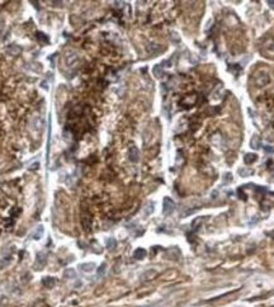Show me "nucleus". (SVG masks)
I'll return each mask as SVG.
<instances>
[{"label": "nucleus", "instance_id": "12", "mask_svg": "<svg viewBox=\"0 0 274 307\" xmlns=\"http://www.w3.org/2000/svg\"><path fill=\"white\" fill-rule=\"evenodd\" d=\"M239 174H240L241 176H249V175H252L254 174V170L252 169H244V167H241V169H239Z\"/></svg>", "mask_w": 274, "mask_h": 307}, {"label": "nucleus", "instance_id": "5", "mask_svg": "<svg viewBox=\"0 0 274 307\" xmlns=\"http://www.w3.org/2000/svg\"><path fill=\"white\" fill-rule=\"evenodd\" d=\"M43 233H44V229H43V226L42 225H40L38 227L34 230V231L32 232V239L33 240H41L42 239V236H43Z\"/></svg>", "mask_w": 274, "mask_h": 307}, {"label": "nucleus", "instance_id": "18", "mask_svg": "<svg viewBox=\"0 0 274 307\" xmlns=\"http://www.w3.org/2000/svg\"><path fill=\"white\" fill-rule=\"evenodd\" d=\"M105 268H107L105 263H103V264H102V265H100V267L98 268V275H103L104 273H105Z\"/></svg>", "mask_w": 274, "mask_h": 307}, {"label": "nucleus", "instance_id": "22", "mask_svg": "<svg viewBox=\"0 0 274 307\" xmlns=\"http://www.w3.org/2000/svg\"><path fill=\"white\" fill-rule=\"evenodd\" d=\"M268 5L274 10V0H269V1H268Z\"/></svg>", "mask_w": 274, "mask_h": 307}, {"label": "nucleus", "instance_id": "7", "mask_svg": "<svg viewBox=\"0 0 274 307\" xmlns=\"http://www.w3.org/2000/svg\"><path fill=\"white\" fill-rule=\"evenodd\" d=\"M42 284L46 288H52V287H55V284H56V279L53 277H44L42 279Z\"/></svg>", "mask_w": 274, "mask_h": 307}, {"label": "nucleus", "instance_id": "3", "mask_svg": "<svg viewBox=\"0 0 274 307\" xmlns=\"http://www.w3.org/2000/svg\"><path fill=\"white\" fill-rule=\"evenodd\" d=\"M128 159L132 163H138V160H140V150L136 146H131L130 150H128Z\"/></svg>", "mask_w": 274, "mask_h": 307}, {"label": "nucleus", "instance_id": "10", "mask_svg": "<svg viewBox=\"0 0 274 307\" xmlns=\"http://www.w3.org/2000/svg\"><path fill=\"white\" fill-rule=\"evenodd\" d=\"M250 146H251L252 149H255V150L259 149L260 146H262V141H260V137H259L258 135H254L251 137V140H250Z\"/></svg>", "mask_w": 274, "mask_h": 307}, {"label": "nucleus", "instance_id": "2", "mask_svg": "<svg viewBox=\"0 0 274 307\" xmlns=\"http://www.w3.org/2000/svg\"><path fill=\"white\" fill-rule=\"evenodd\" d=\"M46 263H47V255L44 253H38L36 258V263H34V269L37 270L43 269L46 267Z\"/></svg>", "mask_w": 274, "mask_h": 307}, {"label": "nucleus", "instance_id": "14", "mask_svg": "<svg viewBox=\"0 0 274 307\" xmlns=\"http://www.w3.org/2000/svg\"><path fill=\"white\" fill-rule=\"evenodd\" d=\"M116 246H117L116 239H113V237H109V239L107 240V247H108L109 250H113V249H116Z\"/></svg>", "mask_w": 274, "mask_h": 307}, {"label": "nucleus", "instance_id": "11", "mask_svg": "<svg viewBox=\"0 0 274 307\" xmlns=\"http://www.w3.org/2000/svg\"><path fill=\"white\" fill-rule=\"evenodd\" d=\"M8 52L10 55H13V56H15V55H18L22 52V47H19V46H15V44H12L9 48H8Z\"/></svg>", "mask_w": 274, "mask_h": 307}, {"label": "nucleus", "instance_id": "4", "mask_svg": "<svg viewBox=\"0 0 274 307\" xmlns=\"http://www.w3.org/2000/svg\"><path fill=\"white\" fill-rule=\"evenodd\" d=\"M81 225L84 227L85 231L90 230V226H92V217L88 212H83L81 213Z\"/></svg>", "mask_w": 274, "mask_h": 307}, {"label": "nucleus", "instance_id": "6", "mask_svg": "<svg viewBox=\"0 0 274 307\" xmlns=\"http://www.w3.org/2000/svg\"><path fill=\"white\" fill-rule=\"evenodd\" d=\"M256 160H258V155H256V154H252V152L245 154V156H244V163L248 164V165H250V164L255 163Z\"/></svg>", "mask_w": 274, "mask_h": 307}, {"label": "nucleus", "instance_id": "9", "mask_svg": "<svg viewBox=\"0 0 274 307\" xmlns=\"http://www.w3.org/2000/svg\"><path fill=\"white\" fill-rule=\"evenodd\" d=\"M146 250L145 249H142V247H138V249L135 250V253H133V258L135 259H137V260H141V259H144L145 256H146Z\"/></svg>", "mask_w": 274, "mask_h": 307}, {"label": "nucleus", "instance_id": "16", "mask_svg": "<svg viewBox=\"0 0 274 307\" xmlns=\"http://www.w3.org/2000/svg\"><path fill=\"white\" fill-rule=\"evenodd\" d=\"M154 75L156 78H160L162 76V69H161V65H156L154 67Z\"/></svg>", "mask_w": 274, "mask_h": 307}, {"label": "nucleus", "instance_id": "21", "mask_svg": "<svg viewBox=\"0 0 274 307\" xmlns=\"http://www.w3.org/2000/svg\"><path fill=\"white\" fill-rule=\"evenodd\" d=\"M237 193H239V195H240V198H241V199H246V195H245L244 193H242V192H241V189H239V190H237Z\"/></svg>", "mask_w": 274, "mask_h": 307}, {"label": "nucleus", "instance_id": "19", "mask_svg": "<svg viewBox=\"0 0 274 307\" xmlns=\"http://www.w3.org/2000/svg\"><path fill=\"white\" fill-rule=\"evenodd\" d=\"M37 167H40V163H33L32 165L29 166V170H34V169H37Z\"/></svg>", "mask_w": 274, "mask_h": 307}, {"label": "nucleus", "instance_id": "8", "mask_svg": "<svg viewBox=\"0 0 274 307\" xmlns=\"http://www.w3.org/2000/svg\"><path fill=\"white\" fill-rule=\"evenodd\" d=\"M79 268H80V270L85 272V273H90V272H93L95 269V264L94 263H84V264L79 265Z\"/></svg>", "mask_w": 274, "mask_h": 307}, {"label": "nucleus", "instance_id": "15", "mask_svg": "<svg viewBox=\"0 0 274 307\" xmlns=\"http://www.w3.org/2000/svg\"><path fill=\"white\" fill-rule=\"evenodd\" d=\"M64 275H65V278H75L76 277V272L72 269V268H69V269H66L64 272Z\"/></svg>", "mask_w": 274, "mask_h": 307}, {"label": "nucleus", "instance_id": "1", "mask_svg": "<svg viewBox=\"0 0 274 307\" xmlns=\"http://www.w3.org/2000/svg\"><path fill=\"white\" fill-rule=\"evenodd\" d=\"M174 209H175V202L170 197H165L164 201H162V213L165 216H168V215L173 213Z\"/></svg>", "mask_w": 274, "mask_h": 307}, {"label": "nucleus", "instance_id": "13", "mask_svg": "<svg viewBox=\"0 0 274 307\" xmlns=\"http://www.w3.org/2000/svg\"><path fill=\"white\" fill-rule=\"evenodd\" d=\"M37 40L40 41V42H42V43H48L50 42V40H48V37L44 34L43 32H37Z\"/></svg>", "mask_w": 274, "mask_h": 307}, {"label": "nucleus", "instance_id": "20", "mask_svg": "<svg viewBox=\"0 0 274 307\" xmlns=\"http://www.w3.org/2000/svg\"><path fill=\"white\" fill-rule=\"evenodd\" d=\"M264 151L265 152H274V149L270 146H264Z\"/></svg>", "mask_w": 274, "mask_h": 307}, {"label": "nucleus", "instance_id": "17", "mask_svg": "<svg viewBox=\"0 0 274 307\" xmlns=\"http://www.w3.org/2000/svg\"><path fill=\"white\" fill-rule=\"evenodd\" d=\"M203 219H204L203 217H198V218H196V219H194V221H193V223H192L193 229H194V230H197V229H198V227H197V226H198L199 223H202V222H203Z\"/></svg>", "mask_w": 274, "mask_h": 307}]
</instances>
